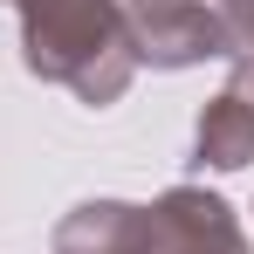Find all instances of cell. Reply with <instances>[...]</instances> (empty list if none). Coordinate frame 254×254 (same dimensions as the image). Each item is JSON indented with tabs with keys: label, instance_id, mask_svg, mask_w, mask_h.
Segmentation results:
<instances>
[{
	"label": "cell",
	"instance_id": "2",
	"mask_svg": "<svg viewBox=\"0 0 254 254\" xmlns=\"http://www.w3.org/2000/svg\"><path fill=\"white\" fill-rule=\"evenodd\" d=\"M130 62L151 69H199V62H234V35L206 0H124Z\"/></svg>",
	"mask_w": 254,
	"mask_h": 254
},
{
	"label": "cell",
	"instance_id": "1",
	"mask_svg": "<svg viewBox=\"0 0 254 254\" xmlns=\"http://www.w3.org/2000/svg\"><path fill=\"white\" fill-rule=\"evenodd\" d=\"M21 14V62L28 76L69 89L76 103L103 110L137 76L124 35V0H14Z\"/></svg>",
	"mask_w": 254,
	"mask_h": 254
},
{
	"label": "cell",
	"instance_id": "4",
	"mask_svg": "<svg viewBox=\"0 0 254 254\" xmlns=\"http://www.w3.org/2000/svg\"><path fill=\"white\" fill-rule=\"evenodd\" d=\"M192 165L199 172H241L254 165V69L234 62V83L213 96L192 124Z\"/></svg>",
	"mask_w": 254,
	"mask_h": 254
},
{
	"label": "cell",
	"instance_id": "6",
	"mask_svg": "<svg viewBox=\"0 0 254 254\" xmlns=\"http://www.w3.org/2000/svg\"><path fill=\"white\" fill-rule=\"evenodd\" d=\"M220 21H227V35H234V62L254 69V0H220Z\"/></svg>",
	"mask_w": 254,
	"mask_h": 254
},
{
	"label": "cell",
	"instance_id": "3",
	"mask_svg": "<svg viewBox=\"0 0 254 254\" xmlns=\"http://www.w3.org/2000/svg\"><path fill=\"white\" fill-rule=\"evenodd\" d=\"M144 213H151V254H254L234 206L206 186H172Z\"/></svg>",
	"mask_w": 254,
	"mask_h": 254
},
{
	"label": "cell",
	"instance_id": "5",
	"mask_svg": "<svg viewBox=\"0 0 254 254\" xmlns=\"http://www.w3.org/2000/svg\"><path fill=\"white\" fill-rule=\"evenodd\" d=\"M55 254H151V213L130 199H83L55 220Z\"/></svg>",
	"mask_w": 254,
	"mask_h": 254
}]
</instances>
